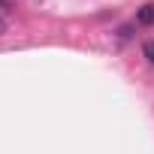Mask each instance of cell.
<instances>
[{
  "label": "cell",
  "instance_id": "1",
  "mask_svg": "<svg viewBox=\"0 0 154 154\" xmlns=\"http://www.w3.org/2000/svg\"><path fill=\"white\" fill-rule=\"evenodd\" d=\"M136 21H139L142 27H151V24H154V3L139 6V9H136Z\"/></svg>",
  "mask_w": 154,
  "mask_h": 154
},
{
  "label": "cell",
  "instance_id": "2",
  "mask_svg": "<svg viewBox=\"0 0 154 154\" xmlns=\"http://www.w3.org/2000/svg\"><path fill=\"white\" fill-rule=\"evenodd\" d=\"M142 54H145V57H148V63L154 66V39H148V42L142 45Z\"/></svg>",
  "mask_w": 154,
  "mask_h": 154
},
{
  "label": "cell",
  "instance_id": "3",
  "mask_svg": "<svg viewBox=\"0 0 154 154\" xmlns=\"http://www.w3.org/2000/svg\"><path fill=\"white\" fill-rule=\"evenodd\" d=\"M6 27H9V21H6V9H3V6H0V36H3V33H6Z\"/></svg>",
  "mask_w": 154,
  "mask_h": 154
}]
</instances>
